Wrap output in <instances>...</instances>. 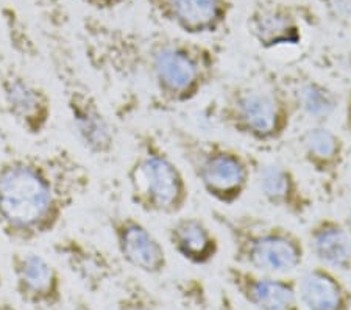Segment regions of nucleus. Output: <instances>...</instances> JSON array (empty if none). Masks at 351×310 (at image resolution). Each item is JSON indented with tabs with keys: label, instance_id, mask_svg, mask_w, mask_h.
<instances>
[{
	"label": "nucleus",
	"instance_id": "412c9836",
	"mask_svg": "<svg viewBox=\"0 0 351 310\" xmlns=\"http://www.w3.org/2000/svg\"><path fill=\"white\" fill-rule=\"evenodd\" d=\"M300 301L308 310H345L347 291L331 268L324 265L304 272L297 284Z\"/></svg>",
	"mask_w": 351,
	"mask_h": 310
},
{
	"label": "nucleus",
	"instance_id": "b1692460",
	"mask_svg": "<svg viewBox=\"0 0 351 310\" xmlns=\"http://www.w3.org/2000/svg\"><path fill=\"white\" fill-rule=\"evenodd\" d=\"M343 127H345V132L351 137V93L348 94L347 100H345V107H343Z\"/></svg>",
	"mask_w": 351,
	"mask_h": 310
},
{
	"label": "nucleus",
	"instance_id": "f8f14e48",
	"mask_svg": "<svg viewBox=\"0 0 351 310\" xmlns=\"http://www.w3.org/2000/svg\"><path fill=\"white\" fill-rule=\"evenodd\" d=\"M108 225L119 256L145 274H161L167 268V254L160 239L141 221L125 213H114Z\"/></svg>",
	"mask_w": 351,
	"mask_h": 310
},
{
	"label": "nucleus",
	"instance_id": "4be33fe9",
	"mask_svg": "<svg viewBox=\"0 0 351 310\" xmlns=\"http://www.w3.org/2000/svg\"><path fill=\"white\" fill-rule=\"evenodd\" d=\"M77 2L88 7L89 10L97 11V13H108V11L122 7L127 0H77Z\"/></svg>",
	"mask_w": 351,
	"mask_h": 310
},
{
	"label": "nucleus",
	"instance_id": "a878e982",
	"mask_svg": "<svg viewBox=\"0 0 351 310\" xmlns=\"http://www.w3.org/2000/svg\"><path fill=\"white\" fill-rule=\"evenodd\" d=\"M75 310H93L90 307H88L86 304H83V302H80V304H77V307H75Z\"/></svg>",
	"mask_w": 351,
	"mask_h": 310
},
{
	"label": "nucleus",
	"instance_id": "39448f33",
	"mask_svg": "<svg viewBox=\"0 0 351 310\" xmlns=\"http://www.w3.org/2000/svg\"><path fill=\"white\" fill-rule=\"evenodd\" d=\"M132 204L147 215L177 217L189 202V185L155 133L134 135V152L127 169Z\"/></svg>",
	"mask_w": 351,
	"mask_h": 310
},
{
	"label": "nucleus",
	"instance_id": "4468645a",
	"mask_svg": "<svg viewBox=\"0 0 351 310\" xmlns=\"http://www.w3.org/2000/svg\"><path fill=\"white\" fill-rule=\"evenodd\" d=\"M256 184L263 199L289 217L303 218L314 208V197L303 187L295 171L282 163L259 165Z\"/></svg>",
	"mask_w": 351,
	"mask_h": 310
},
{
	"label": "nucleus",
	"instance_id": "dca6fc26",
	"mask_svg": "<svg viewBox=\"0 0 351 310\" xmlns=\"http://www.w3.org/2000/svg\"><path fill=\"white\" fill-rule=\"evenodd\" d=\"M16 289L27 302L35 306H55L61 298V279L56 268L36 252L11 254Z\"/></svg>",
	"mask_w": 351,
	"mask_h": 310
},
{
	"label": "nucleus",
	"instance_id": "ddd939ff",
	"mask_svg": "<svg viewBox=\"0 0 351 310\" xmlns=\"http://www.w3.org/2000/svg\"><path fill=\"white\" fill-rule=\"evenodd\" d=\"M226 278L237 293L258 310H300L297 284L243 267H228Z\"/></svg>",
	"mask_w": 351,
	"mask_h": 310
},
{
	"label": "nucleus",
	"instance_id": "aec40b11",
	"mask_svg": "<svg viewBox=\"0 0 351 310\" xmlns=\"http://www.w3.org/2000/svg\"><path fill=\"white\" fill-rule=\"evenodd\" d=\"M308 246L324 267L347 272L351 268V235L345 224L331 217H320L309 225Z\"/></svg>",
	"mask_w": 351,
	"mask_h": 310
},
{
	"label": "nucleus",
	"instance_id": "393cba45",
	"mask_svg": "<svg viewBox=\"0 0 351 310\" xmlns=\"http://www.w3.org/2000/svg\"><path fill=\"white\" fill-rule=\"evenodd\" d=\"M343 224H345V228L348 229V232H350V235H351V210L347 213V217H345Z\"/></svg>",
	"mask_w": 351,
	"mask_h": 310
},
{
	"label": "nucleus",
	"instance_id": "0eeeda50",
	"mask_svg": "<svg viewBox=\"0 0 351 310\" xmlns=\"http://www.w3.org/2000/svg\"><path fill=\"white\" fill-rule=\"evenodd\" d=\"M49 58L80 144L95 157H108L116 149L114 126L97 96L77 69L66 39L52 36Z\"/></svg>",
	"mask_w": 351,
	"mask_h": 310
},
{
	"label": "nucleus",
	"instance_id": "1a4fd4ad",
	"mask_svg": "<svg viewBox=\"0 0 351 310\" xmlns=\"http://www.w3.org/2000/svg\"><path fill=\"white\" fill-rule=\"evenodd\" d=\"M0 115L30 137L43 135L53 118V99L47 88L2 54H0Z\"/></svg>",
	"mask_w": 351,
	"mask_h": 310
},
{
	"label": "nucleus",
	"instance_id": "a211bd4d",
	"mask_svg": "<svg viewBox=\"0 0 351 310\" xmlns=\"http://www.w3.org/2000/svg\"><path fill=\"white\" fill-rule=\"evenodd\" d=\"M280 83L291 99L295 115L308 118L313 124H325L341 104L337 93L330 85L304 72L287 76Z\"/></svg>",
	"mask_w": 351,
	"mask_h": 310
},
{
	"label": "nucleus",
	"instance_id": "6e6552de",
	"mask_svg": "<svg viewBox=\"0 0 351 310\" xmlns=\"http://www.w3.org/2000/svg\"><path fill=\"white\" fill-rule=\"evenodd\" d=\"M82 44L89 65L116 80H133L145 72V36L89 16L82 24Z\"/></svg>",
	"mask_w": 351,
	"mask_h": 310
},
{
	"label": "nucleus",
	"instance_id": "9b49d317",
	"mask_svg": "<svg viewBox=\"0 0 351 310\" xmlns=\"http://www.w3.org/2000/svg\"><path fill=\"white\" fill-rule=\"evenodd\" d=\"M158 19L191 38L222 32L233 11V0H145Z\"/></svg>",
	"mask_w": 351,
	"mask_h": 310
},
{
	"label": "nucleus",
	"instance_id": "423d86ee",
	"mask_svg": "<svg viewBox=\"0 0 351 310\" xmlns=\"http://www.w3.org/2000/svg\"><path fill=\"white\" fill-rule=\"evenodd\" d=\"M295 116L280 82L230 85L216 107L220 126L259 144L285 138Z\"/></svg>",
	"mask_w": 351,
	"mask_h": 310
},
{
	"label": "nucleus",
	"instance_id": "f03ea898",
	"mask_svg": "<svg viewBox=\"0 0 351 310\" xmlns=\"http://www.w3.org/2000/svg\"><path fill=\"white\" fill-rule=\"evenodd\" d=\"M220 55L191 36L154 33L145 36V74L160 107H180L195 100L216 82Z\"/></svg>",
	"mask_w": 351,
	"mask_h": 310
},
{
	"label": "nucleus",
	"instance_id": "9d476101",
	"mask_svg": "<svg viewBox=\"0 0 351 310\" xmlns=\"http://www.w3.org/2000/svg\"><path fill=\"white\" fill-rule=\"evenodd\" d=\"M309 16L304 8L280 0H258L247 16V30L264 50L302 44Z\"/></svg>",
	"mask_w": 351,
	"mask_h": 310
},
{
	"label": "nucleus",
	"instance_id": "5701e85b",
	"mask_svg": "<svg viewBox=\"0 0 351 310\" xmlns=\"http://www.w3.org/2000/svg\"><path fill=\"white\" fill-rule=\"evenodd\" d=\"M122 310H150L145 296L139 289H133L130 295L122 301Z\"/></svg>",
	"mask_w": 351,
	"mask_h": 310
},
{
	"label": "nucleus",
	"instance_id": "f257e3e1",
	"mask_svg": "<svg viewBox=\"0 0 351 310\" xmlns=\"http://www.w3.org/2000/svg\"><path fill=\"white\" fill-rule=\"evenodd\" d=\"M93 185L67 148L24 152L0 162V234L24 246L53 234Z\"/></svg>",
	"mask_w": 351,
	"mask_h": 310
},
{
	"label": "nucleus",
	"instance_id": "2eb2a0df",
	"mask_svg": "<svg viewBox=\"0 0 351 310\" xmlns=\"http://www.w3.org/2000/svg\"><path fill=\"white\" fill-rule=\"evenodd\" d=\"M298 146L303 162L322 180L324 187L331 190L347 159V148L341 135L326 124H313L300 135Z\"/></svg>",
	"mask_w": 351,
	"mask_h": 310
},
{
	"label": "nucleus",
	"instance_id": "f3484780",
	"mask_svg": "<svg viewBox=\"0 0 351 310\" xmlns=\"http://www.w3.org/2000/svg\"><path fill=\"white\" fill-rule=\"evenodd\" d=\"M53 252L90 289L100 287L116 272L114 262L101 247L77 235H64L53 241Z\"/></svg>",
	"mask_w": 351,
	"mask_h": 310
},
{
	"label": "nucleus",
	"instance_id": "20e7f679",
	"mask_svg": "<svg viewBox=\"0 0 351 310\" xmlns=\"http://www.w3.org/2000/svg\"><path fill=\"white\" fill-rule=\"evenodd\" d=\"M169 135L181 160L211 199L226 207L242 199L252 182V157L222 140L206 138L178 124L169 127Z\"/></svg>",
	"mask_w": 351,
	"mask_h": 310
},
{
	"label": "nucleus",
	"instance_id": "6ab92c4d",
	"mask_svg": "<svg viewBox=\"0 0 351 310\" xmlns=\"http://www.w3.org/2000/svg\"><path fill=\"white\" fill-rule=\"evenodd\" d=\"M166 235L173 251L192 265L211 263L220 251L217 234L198 217H177L167 225Z\"/></svg>",
	"mask_w": 351,
	"mask_h": 310
},
{
	"label": "nucleus",
	"instance_id": "7ed1b4c3",
	"mask_svg": "<svg viewBox=\"0 0 351 310\" xmlns=\"http://www.w3.org/2000/svg\"><path fill=\"white\" fill-rule=\"evenodd\" d=\"M211 218L225 230L233 261L242 267L267 274H286L302 267L306 243L295 230L253 213L214 208Z\"/></svg>",
	"mask_w": 351,
	"mask_h": 310
},
{
	"label": "nucleus",
	"instance_id": "bb28decb",
	"mask_svg": "<svg viewBox=\"0 0 351 310\" xmlns=\"http://www.w3.org/2000/svg\"><path fill=\"white\" fill-rule=\"evenodd\" d=\"M228 310H237V309H234V307H228Z\"/></svg>",
	"mask_w": 351,
	"mask_h": 310
}]
</instances>
